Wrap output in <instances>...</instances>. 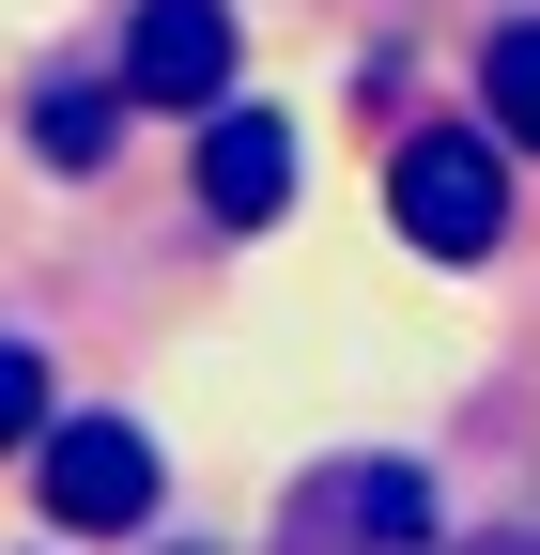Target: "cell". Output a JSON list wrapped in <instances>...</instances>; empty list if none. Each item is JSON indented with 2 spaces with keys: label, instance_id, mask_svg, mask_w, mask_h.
Returning <instances> with one entry per match:
<instances>
[{
  "label": "cell",
  "instance_id": "obj_1",
  "mask_svg": "<svg viewBox=\"0 0 540 555\" xmlns=\"http://www.w3.org/2000/svg\"><path fill=\"white\" fill-rule=\"evenodd\" d=\"M279 555H433V478L386 463V448L309 463L294 509H279Z\"/></svg>",
  "mask_w": 540,
  "mask_h": 555
},
{
  "label": "cell",
  "instance_id": "obj_2",
  "mask_svg": "<svg viewBox=\"0 0 540 555\" xmlns=\"http://www.w3.org/2000/svg\"><path fill=\"white\" fill-rule=\"evenodd\" d=\"M386 217H401V247L479 262V247L510 232V170H494V139H463V124L401 139V155H386Z\"/></svg>",
  "mask_w": 540,
  "mask_h": 555
},
{
  "label": "cell",
  "instance_id": "obj_3",
  "mask_svg": "<svg viewBox=\"0 0 540 555\" xmlns=\"http://www.w3.org/2000/svg\"><path fill=\"white\" fill-rule=\"evenodd\" d=\"M47 525H62V540H140V525H155V433H140V416H62Z\"/></svg>",
  "mask_w": 540,
  "mask_h": 555
},
{
  "label": "cell",
  "instance_id": "obj_4",
  "mask_svg": "<svg viewBox=\"0 0 540 555\" xmlns=\"http://www.w3.org/2000/svg\"><path fill=\"white\" fill-rule=\"evenodd\" d=\"M124 93L140 108H232V0H140L124 16Z\"/></svg>",
  "mask_w": 540,
  "mask_h": 555
},
{
  "label": "cell",
  "instance_id": "obj_5",
  "mask_svg": "<svg viewBox=\"0 0 540 555\" xmlns=\"http://www.w3.org/2000/svg\"><path fill=\"white\" fill-rule=\"evenodd\" d=\"M279 201H294V124L279 108H217V124H201V217H217V232H262Z\"/></svg>",
  "mask_w": 540,
  "mask_h": 555
},
{
  "label": "cell",
  "instance_id": "obj_6",
  "mask_svg": "<svg viewBox=\"0 0 540 555\" xmlns=\"http://www.w3.org/2000/svg\"><path fill=\"white\" fill-rule=\"evenodd\" d=\"M124 108H140V93H124V78H108V93H31V155H47V170H93Z\"/></svg>",
  "mask_w": 540,
  "mask_h": 555
},
{
  "label": "cell",
  "instance_id": "obj_7",
  "mask_svg": "<svg viewBox=\"0 0 540 555\" xmlns=\"http://www.w3.org/2000/svg\"><path fill=\"white\" fill-rule=\"evenodd\" d=\"M479 78H494V139H525V155H540V16H510V31L479 47Z\"/></svg>",
  "mask_w": 540,
  "mask_h": 555
},
{
  "label": "cell",
  "instance_id": "obj_8",
  "mask_svg": "<svg viewBox=\"0 0 540 555\" xmlns=\"http://www.w3.org/2000/svg\"><path fill=\"white\" fill-rule=\"evenodd\" d=\"M31 416H47V371L16 356V339H0V448H16V433H31Z\"/></svg>",
  "mask_w": 540,
  "mask_h": 555
}]
</instances>
